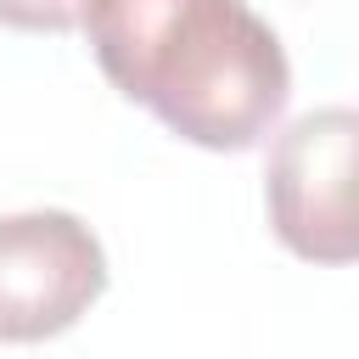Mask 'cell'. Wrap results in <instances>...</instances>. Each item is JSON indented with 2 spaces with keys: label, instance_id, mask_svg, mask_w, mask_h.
Here are the masks:
<instances>
[{
  "label": "cell",
  "instance_id": "6da1fadb",
  "mask_svg": "<svg viewBox=\"0 0 359 359\" xmlns=\"http://www.w3.org/2000/svg\"><path fill=\"white\" fill-rule=\"evenodd\" d=\"M95 67L202 151L258 146L292 95V62L247 0H95Z\"/></svg>",
  "mask_w": 359,
  "mask_h": 359
},
{
  "label": "cell",
  "instance_id": "7a4b0ae2",
  "mask_svg": "<svg viewBox=\"0 0 359 359\" xmlns=\"http://www.w3.org/2000/svg\"><path fill=\"white\" fill-rule=\"evenodd\" d=\"M353 157H359V112L314 107L292 118L264 163V208L269 230L286 252L309 264H353L359 219H353Z\"/></svg>",
  "mask_w": 359,
  "mask_h": 359
},
{
  "label": "cell",
  "instance_id": "3957f363",
  "mask_svg": "<svg viewBox=\"0 0 359 359\" xmlns=\"http://www.w3.org/2000/svg\"><path fill=\"white\" fill-rule=\"evenodd\" d=\"M107 292V247L67 208L0 219V348L73 331Z\"/></svg>",
  "mask_w": 359,
  "mask_h": 359
},
{
  "label": "cell",
  "instance_id": "277c9868",
  "mask_svg": "<svg viewBox=\"0 0 359 359\" xmlns=\"http://www.w3.org/2000/svg\"><path fill=\"white\" fill-rule=\"evenodd\" d=\"M95 0H0V28L17 34H73Z\"/></svg>",
  "mask_w": 359,
  "mask_h": 359
}]
</instances>
